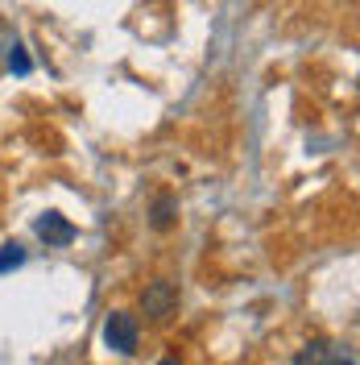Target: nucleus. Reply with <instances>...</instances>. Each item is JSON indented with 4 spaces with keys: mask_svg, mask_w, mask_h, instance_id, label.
I'll return each instance as SVG.
<instances>
[{
    "mask_svg": "<svg viewBox=\"0 0 360 365\" xmlns=\"http://www.w3.org/2000/svg\"><path fill=\"white\" fill-rule=\"evenodd\" d=\"M141 312L154 319V324L170 319L174 312H179V287H174L170 278H154V282L141 291Z\"/></svg>",
    "mask_w": 360,
    "mask_h": 365,
    "instance_id": "obj_2",
    "label": "nucleus"
},
{
    "mask_svg": "<svg viewBox=\"0 0 360 365\" xmlns=\"http://www.w3.org/2000/svg\"><path fill=\"white\" fill-rule=\"evenodd\" d=\"M9 67L17 71V75H29V67H33V63H29L25 46H13V54H9Z\"/></svg>",
    "mask_w": 360,
    "mask_h": 365,
    "instance_id": "obj_7",
    "label": "nucleus"
},
{
    "mask_svg": "<svg viewBox=\"0 0 360 365\" xmlns=\"http://www.w3.org/2000/svg\"><path fill=\"white\" fill-rule=\"evenodd\" d=\"M158 365H182V361H179V357H162Z\"/></svg>",
    "mask_w": 360,
    "mask_h": 365,
    "instance_id": "obj_8",
    "label": "nucleus"
},
{
    "mask_svg": "<svg viewBox=\"0 0 360 365\" xmlns=\"http://www.w3.org/2000/svg\"><path fill=\"white\" fill-rule=\"evenodd\" d=\"M33 232L42 237L46 245H70V241L79 237V228L70 225L67 216H58V212H42V216L33 220Z\"/></svg>",
    "mask_w": 360,
    "mask_h": 365,
    "instance_id": "obj_4",
    "label": "nucleus"
},
{
    "mask_svg": "<svg viewBox=\"0 0 360 365\" xmlns=\"http://www.w3.org/2000/svg\"><path fill=\"white\" fill-rule=\"evenodd\" d=\"M17 266H25V250L13 241V245H0V274L17 270Z\"/></svg>",
    "mask_w": 360,
    "mask_h": 365,
    "instance_id": "obj_6",
    "label": "nucleus"
},
{
    "mask_svg": "<svg viewBox=\"0 0 360 365\" xmlns=\"http://www.w3.org/2000/svg\"><path fill=\"white\" fill-rule=\"evenodd\" d=\"M294 365H360L348 341H307L294 353Z\"/></svg>",
    "mask_w": 360,
    "mask_h": 365,
    "instance_id": "obj_1",
    "label": "nucleus"
},
{
    "mask_svg": "<svg viewBox=\"0 0 360 365\" xmlns=\"http://www.w3.org/2000/svg\"><path fill=\"white\" fill-rule=\"evenodd\" d=\"M174 220H179V200H174V195H158L154 207H149V225L158 228V232H166Z\"/></svg>",
    "mask_w": 360,
    "mask_h": 365,
    "instance_id": "obj_5",
    "label": "nucleus"
},
{
    "mask_svg": "<svg viewBox=\"0 0 360 365\" xmlns=\"http://www.w3.org/2000/svg\"><path fill=\"white\" fill-rule=\"evenodd\" d=\"M104 341H108V349H116V353H137V341H141V324H137L133 312H112V316L104 319Z\"/></svg>",
    "mask_w": 360,
    "mask_h": 365,
    "instance_id": "obj_3",
    "label": "nucleus"
}]
</instances>
